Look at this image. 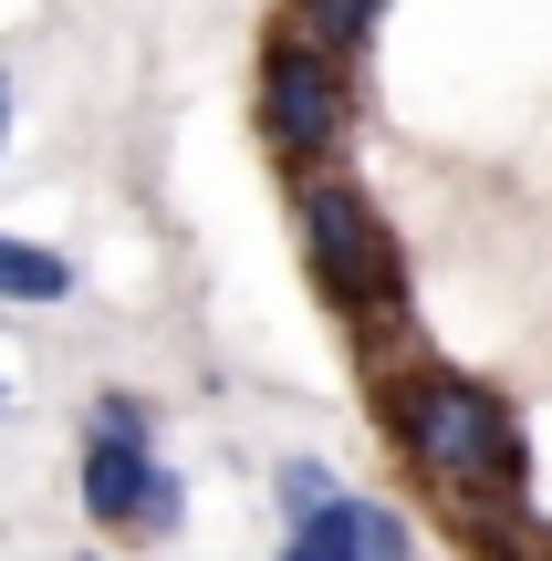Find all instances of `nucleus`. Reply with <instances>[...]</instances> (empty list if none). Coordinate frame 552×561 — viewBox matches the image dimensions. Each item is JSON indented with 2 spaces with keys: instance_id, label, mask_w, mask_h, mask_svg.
I'll use <instances>...</instances> for the list:
<instances>
[{
  "instance_id": "f257e3e1",
  "label": "nucleus",
  "mask_w": 552,
  "mask_h": 561,
  "mask_svg": "<svg viewBox=\"0 0 552 561\" xmlns=\"http://www.w3.org/2000/svg\"><path fill=\"white\" fill-rule=\"evenodd\" d=\"M386 405H396V447H407L459 510L470 500H521V426H511V405H500L491 385L428 364V375H407Z\"/></svg>"
},
{
  "instance_id": "f03ea898",
  "label": "nucleus",
  "mask_w": 552,
  "mask_h": 561,
  "mask_svg": "<svg viewBox=\"0 0 552 561\" xmlns=\"http://www.w3.org/2000/svg\"><path fill=\"white\" fill-rule=\"evenodd\" d=\"M303 261L324 280L334 312H354L375 333V322H396V301H407V261H396L386 219H375L354 187H303Z\"/></svg>"
},
{
  "instance_id": "7ed1b4c3",
  "label": "nucleus",
  "mask_w": 552,
  "mask_h": 561,
  "mask_svg": "<svg viewBox=\"0 0 552 561\" xmlns=\"http://www.w3.org/2000/svg\"><path fill=\"white\" fill-rule=\"evenodd\" d=\"M345 125H354V83H345V53L313 32L271 42L261 53V136L282 167H324L345 157Z\"/></svg>"
},
{
  "instance_id": "20e7f679",
  "label": "nucleus",
  "mask_w": 552,
  "mask_h": 561,
  "mask_svg": "<svg viewBox=\"0 0 552 561\" xmlns=\"http://www.w3.org/2000/svg\"><path fill=\"white\" fill-rule=\"evenodd\" d=\"M83 510L104 530H178L188 520V489L146 458V405L136 396H104L94 426H83Z\"/></svg>"
},
{
  "instance_id": "39448f33",
  "label": "nucleus",
  "mask_w": 552,
  "mask_h": 561,
  "mask_svg": "<svg viewBox=\"0 0 552 561\" xmlns=\"http://www.w3.org/2000/svg\"><path fill=\"white\" fill-rule=\"evenodd\" d=\"M282 561H407V520L334 489L324 510H303V520H292V551H282Z\"/></svg>"
},
{
  "instance_id": "423d86ee",
  "label": "nucleus",
  "mask_w": 552,
  "mask_h": 561,
  "mask_svg": "<svg viewBox=\"0 0 552 561\" xmlns=\"http://www.w3.org/2000/svg\"><path fill=\"white\" fill-rule=\"evenodd\" d=\"M0 301H74V261L0 229Z\"/></svg>"
},
{
  "instance_id": "0eeeda50",
  "label": "nucleus",
  "mask_w": 552,
  "mask_h": 561,
  "mask_svg": "<svg viewBox=\"0 0 552 561\" xmlns=\"http://www.w3.org/2000/svg\"><path fill=\"white\" fill-rule=\"evenodd\" d=\"M292 11H303V32H313V42L354 53V42L375 32V11H386V0H292Z\"/></svg>"
},
{
  "instance_id": "6e6552de",
  "label": "nucleus",
  "mask_w": 552,
  "mask_h": 561,
  "mask_svg": "<svg viewBox=\"0 0 552 561\" xmlns=\"http://www.w3.org/2000/svg\"><path fill=\"white\" fill-rule=\"evenodd\" d=\"M324 500H334V479H324L313 458H292V468H282V510L303 520V510H324Z\"/></svg>"
},
{
  "instance_id": "1a4fd4ad",
  "label": "nucleus",
  "mask_w": 552,
  "mask_h": 561,
  "mask_svg": "<svg viewBox=\"0 0 552 561\" xmlns=\"http://www.w3.org/2000/svg\"><path fill=\"white\" fill-rule=\"evenodd\" d=\"M0 125H11V73H0Z\"/></svg>"
}]
</instances>
